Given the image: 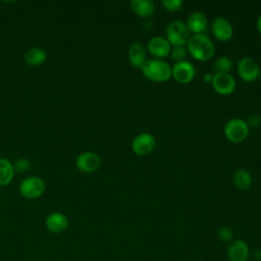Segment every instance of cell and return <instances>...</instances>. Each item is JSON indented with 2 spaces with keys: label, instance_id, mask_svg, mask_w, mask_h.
I'll use <instances>...</instances> for the list:
<instances>
[{
  "label": "cell",
  "instance_id": "20",
  "mask_svg": "<svg viewBox=\"0 0 261 261\" xmlns=\"http://www.w3.org/2000/svg\"><path fill=\"white\" fill-rule=\"evenodd\" d=\"M233 182L240 190H247L252 185V175L245 168H239L233 174Z\"/></svg>",
  "mask_w": 261,
  "mask_h": 261
},
{
  "label": "cell",
  "instance_id": "23",
  "mask_svg": "<svg viewBox=\"0 0 261 261\" xmlns=\"http://www.w3.org/2000/svg\"><path fill=\"white\" fill-rule=\"evenodd\" d=\"M12 164H13L14 171L19 173L25 172L31 168V162L27 158H19Z\"/></svg>",
  "mask_w": 261,
  "mask_h": 261
},
{
  "label": "cell",
  "instance_id": "27",
  "mask_svg": "<svg viewBox=\"0 0 261 261\" xmlns=\"http://www.w3.org/2000/svg\"><path fill=\"white\" fill-rule=\"evenodd\" d=\"M203 79L206 83H211L212 82V79H213V74L212 73H209V72H206L204 75H203Z\"/></svg>",
  "mask_w": 261,
  "mask_h": 261
},
{
  "label": "cell",
  "instance_id": "2",
  "mask_svg": "<svg viewBox=\"0 0 261 261\" xmlns=\"http://www.w3.org/2000/svg\"><path fill=\"white\" fill-rule=\"evenodd\" d=\"M141 69L147 79L156 83L165 82L171 76V66L161 58L146 59Z\"/></svg>",
  "mask_w": 261,
  "mask_h": 261
},
{
  "label": "cell",
  "instance_id": "11",
  "mask_svg": "<svg viewBox=\"0 0 261 261\" xmlns=\"http://www.w3.org/2000/svg\"><path fill=\"white\" fill-rule=\"evenodd\" d=\"M170 46L171 45L166 38L162 36H154L148 41L147 49L151 55L157 58H162L170 53Z\"/></svg>",
  "mask_w": 261,
  "mask_h": 261
},
{
  "label": "cell",
  "instance_id": "16",
  "mask_svg": "<svg viewBox=\"0 0 261 261\" xmlns=\"http://www.w3.org/2000/svg\"><path fill=\"white\" fill-rule=\"evenodd\" d=\"M127 55L129 62L134 66L141 68L146 61V48L141 42H134L128 47Z\"/></svg>",
  "mask_w": 261,
  "mask_h": 261
},
{
  "label": "cell",
  "instance_id": "7",
  "mask_svg": "<svg viewBox=\"0 0 261 261\" xmlns=\"http://www.w3.org/2000/svg\"><path fill=\"white\" fill-rule=\"evenodd\" d=\"M196 74V68L188 60L175 62L171 67V75L180 84H188L193 81Z\"/></svg>",
  "mask_w": 261,
  "mask_h": 261
},
{
  "label": "cell",
  "instance_id": "5",
  "mask_svg": "<svg viewBox=\"0 0 261 261\" xmlns=\"http://www.w3.org/2000/svg\"><path fill=\"white\" fill-rule=\"evenodd\" d=\"M46 190L44 180L39 176H28L19 184V193L27 199H37Z\"/></svg>",
  "mask_w": 261,
  "mask_h": 261
},
{
  "label": "cell",
  "instance_id": "4",
  "mask_svg": "<svg viewBox=\"0 0 261 261\" xmlns=\"http://www.w3.org/2000/svg\"><path fill=\"white\" fill-rule=\"evenodd\" d=\"M224 135L230 142H243L249 135V126L242 118H231L224 125Z\"/></svg>",
  "mask_w": 261,
  "mask_h": 261
},
{
  "label": "cell",
  "instance_id": "8",
  "mask_svg": "<svg viewBox=\"0 0 261 261\" xmlns=\"http://www.w3.org/2000/svg\"><path fill=\"white\" fill-rule=\"evenodd\" d=\"M75 165L80 171L85 173H91L96 171L100 167L101 158L95 152H83L76 157Z\"/></svg>",
  "mask_w": 261,
  "mask_h": 261
},
{
  "label": "cell",
  "instance_id": "10",
  "mask_svg": "<svg viewBox=\"0 0 261 261\" xmlns=\"http://www.w3.org/2000/svg\"><path fill=\"white\" fill-rule=\"evenodd\" d=\"M155 147V139L149 133H142L134 138L132 142L133 151L140 156L147 155L153 151Z\"/></svg>",
  "mask_w": 261,
  "mask_h": 261
},
{
  "label": "cell",
  "instance_id": "15",
  "mask_svg": "<svg viewBox=\"0 0 261 261\" xmlns=\"http://www.w3.org/2000/svg\"><path fill=\"white\" fill-rule=\"evenodd\" d=\"M186 24H187L189 31L191 33H193V35L203 34V32L207 29L208 19H207V16L203 12L194 11L188 16Z\"/></svg>",
  "mask_w": 261,
  "mask_h": 261
},
{
  "label": "cell",
  "instance_id": "1",
  "mask_svg": "<svg viewBox=\"0 0 261 261\" xmlns=\"http://www.w3.org/2000/svg\"><path fill=\"white\" fill-rule=\"evenodd\" d=\"M188 52L197 60L205 61L214 54V44L205 34L192 35L187 43Z\"/></svg>",
  "mask_w": 261,
  "mask_h": 261
},
{
  "label": "cell",
  "instance_id": "22",
  "mask_svg": "<svg viewBox=\"0 0 261 261\" xmlns=\"http://www.w3.org/2000/svg\"><path fill=\"white\" fill-rule=\"evenodd\" d=\"M188 53V49L185 46H173L169 54L171 59H173L175 62H180L186 60Z\"/></svg>",
  "mask_w": 261,
  "mask_h": 261
},
{
  "label": "cell",
  "instance_id": "26",
  "mask_svg": "<svg viewBox=\"0 0 261 261\" xmlns=\"http://www.w3.org/2000/svg\"><path fill=\"white\" fill-rule=\"evenodd\" d=\"M248 126L250 127H256L258 126L260 123H261V115L258 114V113H253V114H250L246 120Z\"/></svg>",
  "mask_w": 261,
  "mask_h": 261
},
{
  "label": "cell",
  "instance_id": "12",
  "mask_svg": "<svg viewBox=\"0 0 261 261\" xmlns=\"http://www.w3.org/2000/svg\"><path fill=\"white\" fill-rule=\"evenodd\" d=\"M212 33L220 41H227L232 37L233 29L230 22L222 16H217L212 21Z\"/></svg>",
  "mask_w": 261,
  "mask_h": 261
},
{
  "label": "cell",
  "instance_id": "28",
  "mask_svg": "<svg viewBox=\"0 0 261 261\" xmlns=\"http://www.w3.org/2000/svg\"><path fill=\"white\" fill-rule=\"evenodd\" d=\"M257 29H258L259 33L261 34V14L259 15V17H258V19H257Z\"/></svg>",
  "mask_w": 261,
  "mask_h": 261
},
{
  "label": "cell",
  "instance_id": "25",
  "mask_svg": "<svg viewBox=\"0 0 261 261\" xmlns=\"http://www.w3.org/2000/svg\"><path fill=\"white\" fill-rule=\"evenodd\" d=\"M232 230L229 227H221L218 230V238L223 243H228L232 239Z\"/></svg>",
  "mask_w": 261,
  "mask_h": 261
},
{
  "label": "cell",
  "instance_id": "9",
  "mask_svg": "<svg viewBox=\"0 0 261 261\" xmlns=\"http://www.w3.org/2000/svg\"><path fill=\"white\" fill-rule=\"evenodd\" d=\"M211 84L213 89L221 95H228L236 89V80L228 72L214 73Z\"/></svg>",
  "mask_w": 261,
  "mask_h": 261
},
{
  "label": "cell",
  "instance_id": "19",
  "mask_svg": "<svg viewBox=\"0 0 261 261\" xmlns=\"http://www.w3.org/2000/svg\"><path fill=\"white\" fill-rule=\"evenodd\" d=\"M13 164L5 158H0V186L9 185L14 176Z\"/></svg>",
  "mask_w": 261,
  "mask_h": 261
},
{
  "label": "cell",
  "instance_id": "13",
  "mask_svg": "<svg viewBox=\"0 0 261 261\" xmlns=\"http://www.w3.org/2000/svg\"><path fill=\"white\" fill-rule=\"evenodd\" d=\"M47 229L52 233H61L68 226L67 217L61 212H52L50 213L45 220Z\"/></svg>",
  "mask_w": 261,
  "mask_h": 261
},
{
  "label": "cell",
  "instance_id": "14",
  "mask_svg": "<svg viewBox=\"0 0 261 261\" xmlns=\"http://www.w3.org/2000/svg\"><path fill=\"white\" fill-rule=\"evenodd\" d=\"M227 255L230 261H247L250 255L249 246L243 240H236L230 242Z\"/></svg>",
  "mask_w": 261,
  "mask_h": 261
},
{
  "label": "cell",
  "instance_id": "29",
  "mask_svg": "<svg viewBox=\"0 0 261 261\" xmlns=\"http://www.w3.org/2000/svg\"><path fill=\"white\" fill-rule=\"evenodd\" d=\"M259 76H260V79H261V69H260V73H259Z\"/></svg>",
  "mask_w": 261,
  "mask_h": 261
},
{
  "label": "cell",
  "instance_id": "6",
  "mask_svg": "<svg viewBox=\"0 0 261 261\" xmlns=\"http://www.w3.org/2000/svg\"><path fill=\"white\" fill-rule=\"evenodd\" d=\"M237 68L239 75L246 82L255 81L260 73L258 62L254 58L248 56H245L239 60Z\"/></svg>",
  "mask_w": 261,
  "mask_h": 261
},
{
  "label": "cell",
  "instance_id": "18",
  "mask_svg": "<svg viewBox=\"0 0 261 261\" xmlns=\"http://www.w3.org/2000/svg\"><path fill=\"white\" fill-rule=\"evenodd\" d=\"M129 4L133 11L142 17L151 15L155 8L154 2L151 0H132Z\"/></svg>",
  "mask_w": 261,
  "mask_h": 261
},
{
  "label": "cell",
  "instance_id": "3",
  "mask_svg": "<svg viewBox=\"0 0 261 261\" xmlns=\"http://www.w3.org/2000/svg\"><path fill=\"white\" fill-rule=\"evenodd\" d=\"M191 37L186 22L179 19L172 20L166 28V39L173 46H185Z\"/></svg>",
  "mask_w": 261,
  "mask_h": 261
},
{
  "label": "cell",
  "instance_id": "17",
  "mask_svg": "<svg viewBox=\"0 0 261 261\" xmlns=\"http://www.w3.org/2000/svg\"><path fill=\"white\" fill-rule=\"evenodd\" d=\"M47 59L46 51L41 47H32L24 53V61L32 66H39Z\"/></svg>",
  "mask_w": 261,
  "mask_h": 261
},
{
  "label": "cell",
  "instance_id": "24",
  "mask_svg": "<svg viewBox=\"0 0 261 261\" xmlns=\"http://www.w3.org/2000/svg\"><path fill=\"white\" fill-rule=\"evenodd\" d=\"M161 3L164 6V8L169 11L178 10L180 8V6L182 5L181 0H162Z\"/></svg>",
  "mask_w": 261,
  "mask_h": 261
},
{
  "label": "cell",
  "instance_id": "21",
  "mask_svg": "<svg viewBox=\"0 0 261 261\" xmlns=\"http://www.w3.org/2000/svg\"><path fill=\"white\" fill-rule=\"evenodd\" d=\"M232 67V60L228 56H219L215 59L213 63V71L214 73L219 72H228Z\"/></svg>",
  "mask_w": 261,
  "mask_h": 261
}]
</instances>
